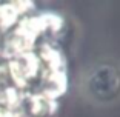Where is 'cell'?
<instances>
[{"instance_id":"obj_1","label":"cell","mask_w":120,"mask_h":117,"mask_svg":"<svg viewBox=\"0 0 120 117\" xmlns=\"http://www.w3.org/2000/svg\"><path fill=\"white\" fill-rule=\"evenodd\" d=\"M92 97L100 100H109L120 91V74L112 66H102L95 69L88 82Z\"/></svg>"},{"instance_id":"obj_2","label":"cell","mask_w":120,"mask_h":117,"mask_svg":"<svg viewBox=\"0 0 120 117\" xmlns=\"http://www.w3.org/2000/svg\"><path fill=\"white\" fill-rule=\"evenodd\" d=\"M9 74L12 80L17 85H28L31 80H34L39 75L40 69H42V62H40L39 56H35L34 53H25L19 54V56L12 57V60L9 62Z\"/></svg>"},{"instance_id":"obj_3","label":"cell","mask_w":120,"mask_h":117,"mask_svg":"<svg viewBox=\"0 0 120 117\" xmlns=\"http://www.w3.org/2000/svg\"><path fill=\"white\" fill-rule=\"evenodd\" d=\"M28 111L32 117H48L54 113V100L45 97L43 94H35L28 99Z\"/></svg>"}]
</instances>
